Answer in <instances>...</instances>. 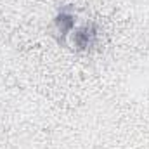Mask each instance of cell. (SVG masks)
Returning <instances> with one entry per match:
<instances>
[{"mask_svg": "<svg viewBox=\"0 0 149 149\" xmlns=\"http://www.w3.org/2000/svg\"><path fill=\"white\" fill-rule=\"evenodd\" d=\"M54 26H56V33L61 38H64L71 30L74 28V16L71 10H61L56 19H54Z\"/></svg>", "mask_w": 149, "mask_h": 149, "instance_id": "obj_2", "label": "cell"}, {"mask_svg": "<svg viewBox=\"0 0 149 149\" xmlns=\"http://www.w3.org/2000/svg\"><path fill=\"white\" fill-rule=\"evenodd\" d=\"M95 42H97V28L92 23L83 24L73 33V45L76 47V50H88L95 45Z\"/></svg>", "mask_w": 149, "mask_h": 149, "instance_id": "obj_1", "label": "cell"}]
</instances>
